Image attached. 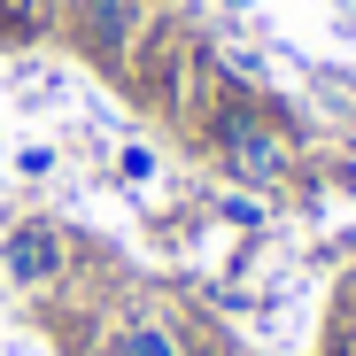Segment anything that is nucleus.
<instances>
[{
  "mask_svg": "<svg viewBox=\"0 0 356 356\" xmlns=\"http://www.w3.org/2000/svg\"><path fill=\"white\" fill-rule=\"evenodd\" d=\"M0 264H8L16 286H47V279H63V232H54L47 217H24L8 241H0Z\"/></svg>",
  "mask_w": 356,
  "mask_h": 356,
  "instance_id": "f257e3e1",
  "label": "nucleus"
},
{
  "mask_svg": "<svg viewBox=\"0 0 356 356\" xmlns=\"http://www.w3.org/2000/svg\"><path fill=\"white\" fill-rule=\"evenodd\" d=\"M232 8H241V0H232Z\"/></svg>",
  "mask_w": 356,
  "mask_h": 356,
  "instance_id": "423d86ee",
  "label": "nucleus"
},
{
  "mask_svg": "<svg viewBox=\"0 0 356 356\" xmlns=\"http://www.w3.org/2000/svg\"><path fill=\"white\" fill-rule=\"evenodd\" d=\"M178 356H217V348L209 341H178Z\"/></svg>",
  "mask_w": 356,
  "mask_h": 356,
  "instance_id": "39448f33",
  "label": "nucleus"
},
{
  "mask_svg": "<svg viewBox=\"0 0 356 356\" xmlns=\"http://www.w3.org/2000/svg\"><path fill=\"white\" fill-rule=\"evenodd\" d=\"M225 155H232V170H241V178H279V140L264 132V124H232L225 132Z\"/></svg>",
  "mask_w": 356,
  "mask_h": 356,
  "instance_id": "7ed1b4c3",
  "label": "nucleus"
},
{
  "mask_svg": "<svg viewBox=\"0 0 356 356\" xmlns=\"http://www.w3.org/2000/svg\"><path fill=\"white\" fill-rule=\"evenodd\" d=\"M108 356H178V333L155 325V318H140V325H124V333L108 341Z\"/></svg>",
  "mask_w": 356,
  "mask_h": 356,
  "instance_id": "20e7f679",
  "label": "nucleus"
},
{
  "mask_svg": "<svg viewBox=\"0 0 356 356\" xmlns=\"http://www.w3.org/2000/svg\"><path fill=\"white\" fill-rule=\"evenodd\" d=\"M78 31L93 54H124L132 39V0H78Z\"/></svg>",
  "mask_w": 356,
  "mask_h": 356,
  "instance_id": "f03ea898",
  "label": "nucleus"
}]
</instances>
